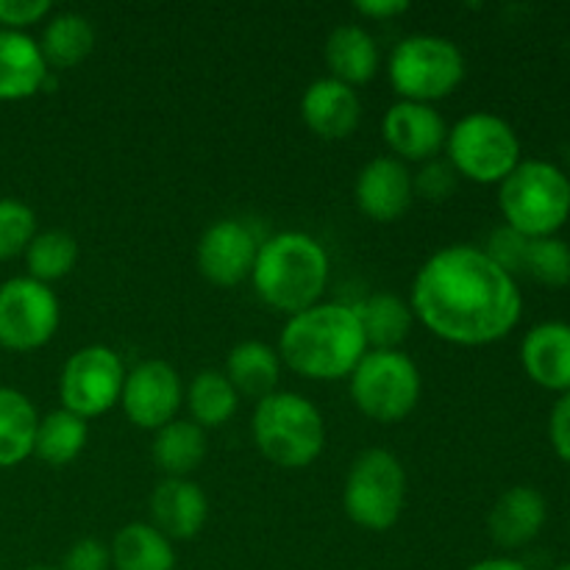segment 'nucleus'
Wrapping results in <instances>:
<instances>
[{"instance_id": "1", "label": "nucleus", "mask_w": 570, "mask_h": 570, "mask_svg": "<svg viewBox=\"0 0 570 570\" xmlns=\"http://www.w3.org/2000/svg\"><path fill=\"white\" fill-rule=\"evenodd\" d=\"M412 315L451 345L479 348L518 326L523 295L484 248L449 245L429 256L412 282Z\"/></svg>"}, {"instance_id": "2", "label": "nucleus", "mask_w": 570, "mask_h": 570, "mask_svg": "<svg viewBox=\"0 0 570 570\" xmlns=\"http://www.w3.org/2000/svg\"><path fill=\"white\" fill-rule=\"evenodd\" d=\"M360 315L348 304H315L287 321L278 356L289 371L315 382H337L354 373L367 354Z\"/></svg>"}, {"instance_id": "3", "label": "nucleus", "mask_w": 570, "mask_h": 570, "mask_svg": "<svg viewBox=\"0 0 570 570\" xmlns=\"http://www.w3.org/2000/svg\"><path fill=\"white\" fill-rule=\"evenodd\" d=\"M250 282L271 309L293 317L321 301L328 284V254L304 232L273 234L259 245Z\"/></svg>"}, {"instance_id": "4", "label": "nucleus", "mask_w": 570, "mask_h": 570, "mask_svg": "<svg viewBox=\"0 0 570 570\" xmlns=\"http://www.w3.org/2000/svg\"><path fill=\"white\" fill-rule=\"evenodd\" d=\"M259 454L284 471L309 468L326 449V421L306 395L276 390L256 401L250 421Z\"/></svg>"}, {"instance_id": "5", "label": "nucleus", "mask_w": 570, "mask_h": 570, "mask_svg": "<svg viewBox=\"0 0 570 570\" xmlns=\"http://www.w3.org/2000/svg\"><path fill=\"white\" fill-rule=\"evenodd\" d=\"M499 206L523 237H554L570 220V178L546 159H521L499 184Z\"/></svg>"}, {"instance_id": "6", "label": "nucleus", "mask_w": 570, "mask_h": 570, "mask_svg": "<svg viewBox=\"0 0 570 570\" xmlns=\"http://www.w3.org/2000/svg\"><path fill=\"white\" fill-rule=\"evenodd\" d=\"M390 87L401 100L429 104L443 100L465 78V56L460 45L434 33H415L401 39L387 59Z\"/></svg>"}, {"instance_id": "7", "label": "nucleus", "mask_w": 570, "mask_h": 570, "mask_svg": "<svg viewBox=\"0 0 570 570\" xmlns=\"http://www.w3.org/2000/svg\"><path fill=\"white\" fill-rule=\"evenodd\" d=\"M406 504V471L395 454L367 449L351 465L343 488V510L367 532H387Z\"/></svg>"}, {"instance_id": "8", "label": "nucleus", "mask_w": 570, "mask_h": 570, "mask_svg": "<svg viewBox=\"0 0 570 570\" xmlns=\"http://www.w3.org/2000/svg\"><path fill=\"white\" fill-rule=\"evenodd\" d=\"M449 161L462 178L476 184H501L521 165V139L504 117L471 111L445 139Z\"/></svg>"}, {"instance_id": "9", "label": "nucleus", "mask_w": 570, "mask_h": 570, "mask_svg": "<svg viewBox=\"0 0 570 570\" xmlns=\"http://www.w3.org/2000/svg\"><path fill=\"white\" fill-rule=\"evenodd\" d=\"M423 379L404 351H367L351 373L356 410L376 423H399L415 412Z\"/></svg>"}, {"instance_id": "10", "label": "nucleus", "mask_w": 570, "mask_h": 570, "mask_svg": "<svg viewBox=\"0 0 570 570\" xmlns=\"http://www.w3.org/2000/svg\"><path fill=\"white\" fill-rule=\"evenodd\" d=\"M126 365L106 345H87L65 362L59 376L61 410L83 417H100L120 404Z\"/></svg>"}, {"instance_id": "11", "label": "nucleus", "mask_w": 570, "mask_h": 570, "mask_svg": "<svg viewBox=\"0 0 570 570\" xmlns=\"http://www.w3.org/2000/svg\"><path fill=\"white\" fill-rule=\"evenodd\" d=\"M61 323V304L53 289L28 276L0 284V348L28 354L53 340Z\"/></svg>"}, {"instance_id": "12", "label": "nucleus", "mask_w": 570, "mask_h": 570, "mask_svg": "<svg viewBox=\"0 0 570 570\" xmlns=\"http://www.w3.org/2000/svg\"><path fill=\"white\" fill-rule=\"evenodd\" d=\"M184 387L176 367L165 360H145L126 373L120 406L128 421L145 432H159L181 410Z\"/></svg>"}, {"instance_id": "13", "label": "nucleus", "mask_w": 570, "mask_h": 570, "mask_svg": "<svg viewBox=\"0 0 570 570\" xmlns=\"http://www.w3.org/2000/svg\"><path fill=\"white\" fill-rule=\"evenodd\" d=\"M259 243L250 234V228L239 220H217L200 234V243L195 248L200 273L206 282L215 287H237L254 271Z\"/></svg>"}, {"instance_id": "14", "label": "nucleus", "mask_w": 570, "mask_h": 570, "mask_svg": "<svg viewBox=\"0 0 570 570\" xmlns=\"http://www.w3.org/2000/svg\"><path fill=\"white\" fill-rule=\"evenodd\" d=\"M382 134L387 148L401 161H432L449 139V126L443 115L429 104L399 100L384 111Z\"/></svg>"}, {"instance_id": "15", "label": "nucleus", "mask_w": 570, "mask_h": 570, "mask_svg": "<svg viewBox=\"0 0 570 570\" xmlns=\"http://www.w3.org/2000/svg\"><path fill=\"white\" fill-rule=\"evenodd\" d=\"M354 195L362 215L376 223H395L415 200L410 167L395 156H376L356 176Z\"/></svg>"}, {"instance_id": "16", "label": "nucleus", "mask_w": 570, "mask_h": 570, "mask_svg": "<svg viewBox=\"0 0 570 570\" xmlns=\"http://www.w3.org/2000/svg\"><path fill=\"white\" fill-rule=\"evenodd\" d=\"M301 117L306 128L328 142L348 139L360 128L362 104L354 87L334 78H317L301 98Z\"/></svg>"}, {"instance_id": "17", "label": "nucleus", "mask_w": 570, "mask_h": 570, "mask_svg": "<svg viewBox=\"0 0 570 570\" xmlns=\"http://www.w3.org/2000/svg\"><path fill=\"white\" fill-rule=\"evenodd\" d=\"M209 518V501H206L200 484L189 479H161L150 493V527L159 529L167 540H193L198 538Z\"/></svg>"}, {"instance_id": "18", "label": "nucleus", "mask_w": 570, "mask_h": 570, "mask_svg": "<svg viewBox=\"0 0 570 570\" xmlns=\"http://www.w3.org/2000/svg\"><path fill=\"white\" fill-rule=\"evenodd\" d=\"M521 365L543 390H570V323L546 321L529 328L521 343Z\"/></svg>"}, {"instance_id": "19", "label": "nucleus", "mask_w": 570, "mask_h": 570, "mask_svg": "<svg viewBox=\"0 0 570 570\" xmlns=\"http://www.w3.org/2000/svg\"><path fill=\"white\" fill-rule=\"evenodd\" d=\"M546 518H549V504L543 493L529 484H518L504 490L490 510V538L501 549H521L538 538L540 529L546 527Z\"/></svg>"}, {"instance_id": "20", "label": "nucleus", "mask_w": 570, "mask_h": 570, "mask_svg": "<svg viewBox=\"0 0 570 570\" xmlns=\"http://www.w3.org/2000/svg\"><path fill=\"white\" fill-rule=\"evenodd\" d=\"M45 87H50V67L37 39L0 28V104L33 98Z\"/></svg>"}, {"instance_id": "21", "label": "nucleus", "mask_w": 570, "mask_h": 570, "mask_svg": "<svg viewBox=\"0 0 570 570\" xmlns=\"http://www.w3.org/2000/svg\"><path fill=\"white\" fill-rule=\"evenodd\" d=\"M323 59H326L328 72H332L328 78L348 83V87L367 83L379 72L376 39L362 26H354V22L337 26L328 33Z\"/></svg>"}, {"instance_id": "22", "label": "nucleus", "mask_w": 570, "mask_h": 570, "mask_svg": "<svg viewBox=\"0 0 570 570\" xmlns=\"http://www.w3.org/2000/svg\"><path fill=\"white\" fill-rule=\"evenodd\" d=\"M226 376L239 395L262 401L265 395L276 393V384L282 379V356L267 343L245 340L228 351Z\"/></svg>"}, {"instance_id": "23", "label": "nucleus", "mask_w": 570, "mask_h": 570, "mask_svg": "<svg viewBox=\"0 0 570 570\" xmlns=\"http://www.w3.org/2000/svg\"><path fill=\"white\" fill-rule=\"evenodd\" d=\"M39 415L26 393L0 387V468H17L33 456Z\"/></svg>"}, {"instance_id": "24", "label": "nucleus", "mask_w": 570, "mask_h": 570, "mask_svg": "<svg viewBox=\"0 0 570 570\" xmlns=\"http://www.w3.org/2000/svg\"><path fill=\"white\" fill-rule=\"evenodd\" d=\"M354 309L360 315L362 332H365L371 351H399V345L410 337L412 323H415L412 306L393 293L371 295Z\"/></svg>"}, {"instance_id": "25", "label": "nucleus", "mask_w": 570, "mask_h": 570, "mask_svg": "<svg viewBox=\"0 0 570 570\" xmlns=\"http://www.w3.org/2000/svg\"><path fill=\"white\" fill-rule=\"evenodd\" d=\"M111 566L117 570H176L173 543L150 523H128L111 540Z\"/></svg>"}, {"instance_id": "26", "label": "nucleus", "mask_w": 570, "mask_h": 570, "mask_svg": "<svg viewBox=\"0 0 570 570\" xmlns=\"http://www.w3.org/2000/svg\"><path fill=\"white\" fill-rule=\"evenodd\" d=\"M92 22L83 14H76V11H61V14L50 17V22L42 31V39H39L45 65L53 67V70H67V67L81 65L92 53Z\"/></svg>"}, {"instance_id": "27", "label": "nucleus", "mask_w": 570, "mask_h": 570, "mask_svg": "<svg viewBox=\"0 0 570 570\" xmlns=\"http://www.w3.org/2000/svg\"><path fill=\"white\" fill-rule=\"evenodd\" d=\"M206 456V432L193 421H170L154 438V462L167 479H187Z\"/></svg>"}, {"instance_id": "28", "label": "nucleus", "mask_w": 570, "mask_h": 570, "mask_svg": "<svg viewBox=\"0 0 570 570\" xmlns=\"http://www.w3.org/2000/svg\"><path fill=\"white\" fill-rule=\"evenodd\" d=\"M89 429L87 421L67 410H53L39 417L37 440H33V456L50 468H65L81 456L87 445Z\"/></svg>"}, {"instance_id": "29", "label": "nucleus", "mask_w": 570, "mask_h": 570, "mask_svg": "<svg viewBox=\"0 0 570 570\" xmlns=\"http://www.w3.org/2000/svg\"><path fill=\"white\" fill-rule=\"evenodd\" d=\"M189 406L193 423L200 429H217L226 426L239 406V393L234 384L228 382L226 373L220 371H200L198 376L189 382L187 395H184Z\"/></svg>"}, {"instance_id": "30", "label": "nucleus", "mask_w": 570, "mask_h": 570, "mask_svg": "<svg viewBox=\"0 0 570 570\" xmlns=\"http://www.w3.org/2000/svg\"><path fill=\"white\" fill-rule=\"evenodd\" d=\"M22 256H26L28 278L50 287L53 282L72 273L78 262V243L70 232L48 228V232H37V237L31 239Z\"/></svg>"}, {"instance_id": "31", "label": "nucleus", "mask_w": 570, "mask_h": 570, "mask_svg": "<svg viewBox=\"0 0 570 570\" xmlns=\"http://www.w3.org/2000/svg\"><path fill=\"white\" fill-rule=\"evenodd\" d=\"M523 276H532L534 282L543 287L562 289L570 284V245L566 239L540 237L529 239L527 265H523Z\"/></svg>"}, {"instance_id": "32", "label": "nucleus", "mask_w": 570, "mask_h": 570, "mask_svg": "<svg viewBox=\"0 0 570 570\" xmlns=\"http://www.w3.org/2000/svg\"><path fill=\"white\" fill-rule=\"evenodd\" d=\"M33 237H37V215L31 206L17 198H0V262L26 254Z\"/></svg>"}, {"instance_id": "33", "label": "nucleus", "mask_w": 570, "mask_h": 570, "mask_svg": "<svg viewBox=\"0 0 570 570\" xmlns=\"http://www.w3.org/2000/svg\"><path fill=\"white\" fill-rule=\"evenodd\" d=\"M456 184H460V173L451 167L449 159H432L423 161L421 170L412 176V187H415L417 198L429 200V204H443L451 195L456 193Z\"/></svg>"}, {"instance_id": "34", "label": "nucleus", "mask_w": 570, "mask_h": 570, "mask_svg": "<svg viewBox=\"0 0 570 570\" xmlns=\"http://www.w3.org/2000/svg\"><path fill=\"white\" fill-rule=\"evenodd\" d=\"M527 250H529V237H523V234H518L515 228H510L504 223V226H499L493 234H490L484 254H488L501 271H507L512 278H515L518 273H523V265H527Z\"/></svg>"}, {"instance_id": "35", "label": "nucleus", "mask_w": 570, "mask_h": 570, "mask_svg": "<svg viewBox=\"0 0 570 570\" xmlns=\"http://www.w3.org/2000/svg\"><path fill=\"white\" fill-rule=\"evenodd\" d=\"M53 11L50 0H0V28L26 31Z\"/></svg>"}, {"instance_id": "36", "label": "nucleus", "mask_w": 570, "mask_h": 570, "mask_svg": "<svg viewBox=\"0 0 570 570\" xmlns=\"http://www.w3.org/2000/svg\"><path fill=\"white\" fill-rule=\"evenodd\" d=\"M111 554L100 540L81 538L67 549L59 570H109Z\"/></svg>"}, {"instance_id": "37", "label": "nucleus", "mask_w": 570, "mask_h": 570, "mask_svg": "<svg viewBox=\"0 0 570 570\" xmlns=\"http://www.w3.org/2000/svg\"><path fill=\"white\" fill-rule=\"evenodd\" d=\"M549 438H551V445H554L557 456L570 465V390L560 395V401H557L554 410H551Z\"/></svg>"}, {"instance_id": "38", "label": "nucleus", "mask_w": 570, "mask_h": 570, "mask_svg": "<svg viewBox=\"0 0 570 570\" xmlns=\"http://www.w3.org/2000/svg\"><path fill=\"white\" fill-rule=\"evenodd\" d=\"M354 9L360 11L362 17H367V20L384 22L406 14V11H410V3H406V0H360Z\"/></svg>"}, {"instance_id": "39", "label": "nucleus", "mask_w": 570, "mask_h": 570, "mask_svg": "<svg viewBox=\"0 0 570 570\" xmlns=\"http://www.w3.org/2000/svg\"><path fill=\"white\" fill-rule=\"evenodd\" d=\"M468 570H529V568L518 560H507V557H490V560L473 562Z\"/></svg>"}, {"instance_id": "40", "label": "nucleus", "mask_w": 570, "mask_h": 570, "mask_svg": "<svg viewBox=\"0 0 570 570\" xmlns=\"http://www.w3.org/2000/svg\"><path fill=\"white\" fill-rule=\"evenodd\" d=\"M22 570H59V568H48V566H31V568H22Z\"/></svg>"}, {"instance_id": "41", "label": "nucleus", "mask_w": 570, "mask_h": 570, "mask_svg": "<svg viewBox=\"0 0 570 570\" xmlns=\"http://www.w3.org/2000/svg\"><path fill=\"white\" fill-rule=\"evenodd\" d=\"M557 570H570V562H566V566H560Z\"/></svg>"}]
</instances>
